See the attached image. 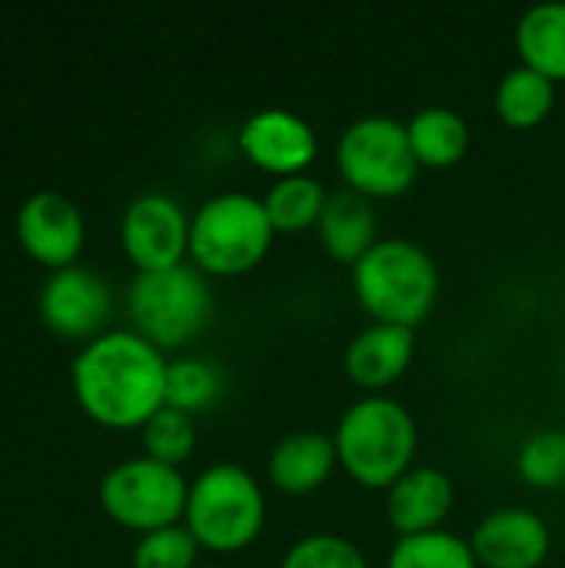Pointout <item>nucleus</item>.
Segmentation results:
<instances>
[{
  "label": "nucleus",
  "instance_id": "nucleus-1",
  "mask_svg": "<svg viewBox=\"0 0 565 568\" xmlns=\"http://www.w3.org/2000/svg\"><path fill=\"white\" fill-rule=\"evenodd\" d=\"M170 359L137 329L93 336L70 366L73 396L90 419L110 429H133L167 406Z\"/></svg>",
  "mask_w": 565,
  "mask_h": 568
},
{
  "label": "nucleus",
  "instance_id": "nucleus-2",
  "mask_svg": "<svg viewBox=\"0 0 565 568\" xmlns=\"http://www.w3.org/2000/svg\"><path fill=\"white\" fill-rule=\"evenodd\" d=\"M333 443L340 469L356 486L386 493L413 469L420 429L413 413L400 399L386 393H366L343 409L333 429Z\"/></svg>",
  "mask_w": 565,
  "mask_h": 568
},
{
  "label": "nucleus",
  "instance_id": "nucleus-3",
  "mask_svg": "<svg viewBox=\"0 0 565 568\" xmlns=\"http://www.w3.org/2000/svg\"><path fill=\"white\" fill-rule=\"evenodd\" d=\"M350 283L373 323L416 329L436 306L440 266L416 240L380 236V243L350 266Z\"/></svg>",
  "mask_w": 565,
  "mask_h": 568
},
{
  "label": "nucleus",
  "instance_id": "nucleus-4",
  "mask_svg": "<svg viewBox=\"0 0 565 568\" xmlns=\"http://www.w3.org/2000/svg\"><path fill=\"white\" fill-rule=\"evenodd\" d=\"M273 236L260 196L223 190L190 213V263L203 276H243L266 260Z\"/></svg>",
  "mask_w": 565,
  "mask_h": 568
},
{
  "label": "nucleus",
  "instance_id": "nucleus-5",
  "mask_svg": "<svg viewBox=\"0 0 565 568\" xmlns=\"http://www.w3.org/2000/svg\"><path fill=\"white\" fill-rule=\"evenodd\" d=\"M183 526L200 549L223 556L240 552L253 546L266 526V493L250 469L213 463L190 483Z\"/></svg>",
  "mask_w": 565,
  "mask_h": 568
},
{
  "label": "nucleus",
  "instance_id": "nucleus-6",
  "mask_svg": "<svg viewBox=\"0 0 565 568\" xmlns=\"http://www.w3.org/2000/svg\"><path fill=\"white\" fill-rule=\"evenodd\" d=\"M133 329L157 349H176L203 333L213 316V290L193 263L137 273L127 293Z\"/></svg>",
  "mask_w": 565,
  "mask_h": 568
},
{
  "label": "nucleus",
  "instance_id": "nucleus-7",
  "mask_svg": "<svg viewBox=\"0 0 565 568\" xmlns=\"http://www.w3.org/2000/svg\"><path fill=\"white\" fill-rule=\"evenodd\" d=\"M336 170L346 190L373 203L403 196L420 176L406 123L386 113L356 116L336 140Z\"/></svg>",
  "mask_w": 565,
  "mask_h": 568
},
{
  "label": "nucleus",
  "instance_id": "nucleus-8",
  "mask_svg": "<svg viewBox=\"0 0 565 568\" xmlns=\"http://www.w3.org/2000/svg\"><path fill=\"white\" fill-rule=\"evenodd\" d=\"M186 496L190 483L183 479V473L150 456L123 459L100 479L103 513L113 523L143 536L167 526H180L186 513Z\"/></svg>",
  "mask_w": 565,
  "mask_h": 568
},
{
  "label": "nucleus",
  "instance_id": "nucleus-9",
  "mask_svg": "<svg viewBox=\"0 0 565 568\" xmlns=\"http://www.w3.org/2000/svg\"><path fill=\"white\" fill-rule=\"evenodd\" d=\"M120 243L137 273L180 266L190 256V213L170 193H140L123 210Z\"/></svg>",
  "mask_w": 565,
  "mask_h": 568
},
{
  "label": "nucleus",
  "instance_id": "nucleus-10",
  "mask_svg": "<svg viewBox=\"0 0 565 568\" xmlns=\"http://www.w3.org/2000/svg\"><path fill=\"white\" fill-rule=\"evenodd\" d=\"M240 153L273 180L310 173L320 156V136L310 120L286 106H263L250 113L236 133Z\"/></svg>",
  "mask_w": 565,
  "mask_h": 568
},
{
  "label": "nucleus",
  "instance_id": "nucleus-11",
  "mask_svg": "<svg viewBox=\"0 0 565 568\" xmlns=\"http://www.w3.org/2000/svg\"><path fill=\"white\" fill-rule=\"evenodd\" d=\"M37 303H40V320L53 333L67 339H87V336L93 339L110 320L113 293L103 283V276L73 263L63 270H50Z\"/></svg>",
  "mask_w": 565,
  "mask_h": 568
},
{
  "label": "nucleus",
  "instance_id": "nucleus-12",
  "mask_svg": "<svg viewBox=\"0 0 565 568\" xmlns=\"http://www.w3.org/2000/svg\"><path fill=\"white\" fill-rule=\"evenodd\" d=\"M470 546L480 568H539L553 552V532L536 509L500 506L476 523Z\"/></svg>",
  "mask_w": 565,
  "mask_h": 568
},
{
  "label": "nucleus",
  "instance_id": "nucleus-13",
  "mask_svg": "<svg viewBox=\"0 0 565 568\" xmlns=\"http://www.w3.org/2000/svg\"><path fill=\"white\" fill-rule=\"evenodd\" d=\"M83 236H87V226H83L80 206L57 190L30 193L17 213L20 246L50 270L73 266L83 250Z\"/></svg>",
  "mask_w": 565,
  "mask_h": 568
},
{
  "label": "nucleus",
  "instance_id": "nucleus-14",
  "mask_svg": "<svg viewBox=\"0 0 565 568\" xmlns=\"http://www.w3.org/2000/svg\"><path fill=\"white\" fill-rule=\"evenodd\" d=\"M413 356H416V329L393 326V323H370L350 339L343 353V369L353 386L366 393H383L406 376Z\"/></svg>",
  "mask_w": 565,
  "mask_h": 568
},
{
  "label": "nucleus",
  "instance_id": "nucleus-15",
  "mask_svg": "<svg viewBox=\"0 0 565 568\" xmlns=\"http://www.w3.org/2000/svg\"><path fill=\"white\" fill-rule=\"evenodd\" d=\"M453 506L456 486L450 473L436 466H413L400 483L386 489V523L400 539L443 529Z\"/></svg>",
  "mask_w": 565,
  "mask_h": 568
},
{
  "label": "nucleus",
  "instance_id": "nucleus-16",
  "mask_svg": "<svg viewBox=\"0 0 565 568\" xmlns=\"http://www.w3.org/2000/svg\"><path fill=\"white\" fill-rule=\"evenodd\" d=\"M336 469H340L336 443L330 433H316V429H300V433L283 436L270 449V459H266L270 486L286 496L316 493L320 486L333 479Z\"/></svg>",
  "mask_w": 565,
  "mask_h": 568
},
{
  "label": "nucleus",
  "instance_id": "nucleus-17",
  "mask_svg": "<svg viewBox=\"0 0 565 568\" xmlns=\"http://www.w3.org/2000/svg\"><path fill=\"white\" fill-rule=\"evenodd\" d=\"M316 240L330 260H336L343 266L360 263L380 243L376 203L346 190V186L330 193L326 210L316 223Z\"/></svg>",
  "mask_w": 565,
  "mask_h": 568
},
{
  "label": "nucleus",
  "instance_id": "nucleus-18",
  "mask_svg": "<svg viewBox=\"0 0 565 568\" xmlns=\"http://www.w3.org/2000/svg\"><path fill=\"white\" fill-rule=\"evenodd\" d=\"M406 133L420 170H450L470 150V123L463 120V113L443 103L416 110L406 120Z\"/></svg>",
  "mask_w": 565,
  "mask_h": 568
},
{
  "label": "nucleus",
  "instance_id": "nucleus-19",
  "mask_svg": "<svg viewBox=\"0 0 565 568\" xmlns=\"http://www.w3.org/2000/svg\"><path fill=\"white\" fill-rule=\"evenodd\" d=\"M516 53L523 67L553 83L565 80V0H543L523 10L516 23Z\"/></svg>",
  "mask_w": 565,
  "mask_h": 568
},
{
  "label": "nucleus",
  "instance_id": "nucleus-20",
  "mask_svg": "<svg viewBox=\"0 0 565 568\" xmlns=\"http://www.w3.org/2000/svg\"><path fill=\"white\" fill-rule=\"evenodd\" d=\"M493 106H496V116L513 126V130H533L539 126L553 106H556V83L549 77H543L539 70L533 67H509L500 83H496V93H493Z\"/></svg>",
  "mask_w": 565,
  "mask_h": 568
},
{
  "label": "nucleus",
  "instance_id": "nucleus-21",
  "mask_svg": "<svg viewBox=\"0 0 565 568\" xmlns=\"http://www.w3.org/2000/svg\"><path fill=\"white\" fill-rule=\"evenodd\" d=\"M260 200L276 233H303V230H316L330 190L313 173H300V176L273 180Z\"/></svg>",
  "mask_w": 565,
  "mask_h": 568
},
{
  "label": "nucleus",
  "instance_id": "nucleus-22",
  "mask_svg": "<svg viewBox=\"0 0 565 568\" xmlns=\"http://www.w3.org/2000/svg\"><path fill=\"white\" fill-rule=\"evenodd\" d=\"M223 386H226L223 369L210 359L180 356V359H170L167 366V406L186 416L213 409L223 396Z\"/></svg>",
  "mask_w": 565,
  "mask_h": 568
},
{
  "label": "nucleus",
  "instance_id": "nucleus-23",
  "mask_svg": "<svg viewBox=\"0 0 565 568\" xmlns=\"http://www.w3.org/2000/svg\"><path fill=\"white\" fill-rule=\"evenodd\" d=\"M386 568H480L470 539L436 529L423 536H403L386 556Z\"/></svg>",
  "mask_w": 565,
  "mask_h": 568
},
{
  "label": "nucleus",
  "instance_id": "nucleus-24",
  "mask_svg": "<svg viewBox=\"0 0 565 568\" xmlns=\"http://www.w3.org/2000/svg\"><path fill=\"white\" fill-rule=\"evenodd\" d=\"M516 473L533 489L565 486V429H536L516 449Z\"/></svg>",
  "mask_w": 565,
  "mask_h": 568
},
{
  "label": "nucleus",
  "instance_id": "nucleus-25",
  "mask_svg": "<svg viewBox=\"0 0 565 568\" xmlns=\"http://www.w3.org/2000/svg\"><path fill=\"white\" fill-rule=\"evenodd\" d=\"M143 456L157 459V463H167V466H183L193 449H196V423L193 416L173 409V406H163L160 413H153L147 423H143Z\"/></svg>",
  "mask_w": 565,
  "mask_h": 568
},
{
  "label": "nucleus",
  "instance_id": "nucleus-26",
  "mask_svg": "<svg viewBox=\"0 0 565 568\" xmlns=\"http://www.w3.org/2000/svg\"><path fill=\"white\" fill-rule=\"evenodd\" d=\"M280 568H370V562L353 539L336 532H310L283 552Z\"/></svg>",
  "mask_w": 565,
  "mask_h": 568
},
{
  "label": "nucleus",
  "instance_id": "nucleus-27",
  "mask_svg": "<svg viewBox=\"0 0 565 568\" xmlns=\"http://www.w3.org/2000/svg\"><path fill=\"white\" fill-rule=\"evenodd\" d=\"M196 559L200 542L183 523L147 532L133 546V568H196Z\"/></svg>",
  "mask_w": 565,
  "mask_h": 568
},
{
  "label": "nucleus",
  "instance_id": "nucleus-28",
  "mask_svg": "<svg viewBox=\"0 0 565 568\" xmlns=\"http://www.w3.org/2000/svg\"><path fill=\"white\" fill-rule=\"evenodd\" d=\"M196 568H223V566H196Z\"/></svg>",
  "mask_w": 565,
  "mask_h": 568
}]
</instances>
